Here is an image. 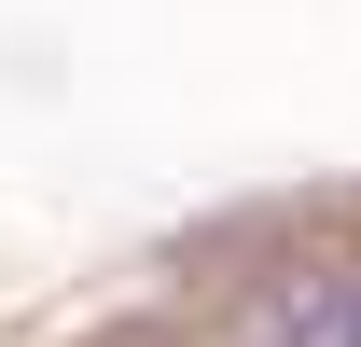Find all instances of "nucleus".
<instances>
[{
	"label": "nucleus",
	"instance_id": "f257e3e1",
	"mask_svg": "<svg viewBox=\"0 0 361 347\" xmlns=\"http://www.w3.org/2000/svg\"><path fill=\"white\" fill-rule=\"evenodd\" d=\"M236 347H361V264H306V278H278Z\"/></svg>",
	"mask_w": 361,
	"mask_h": 347
}]
</instances>
